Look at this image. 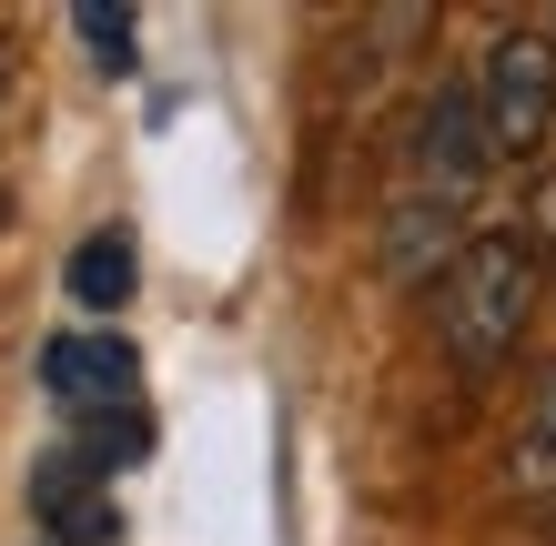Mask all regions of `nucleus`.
Returning a JSON list of instances; mask_svg holds the SVG:
<instances>
[{
    "label": "nucleus",
    "instance_id": "6",
    "mask_svg": "<svg viewBox=\"0 0 556 546\" xmlns=\"http://www.w3.org/2000/svg\"><path fill=\"white\" fill-rule=\"evenodd\" d=\"M132 283H142L132 233H81L72 264H61V294H72L81 314H122V304H132Z\"/></svg>",
    "mask_w": 556,
    "mask_h": 546
},
{
    "label": "nucleus",
    "instance_id": "4",
    "mask_svg": "<svg viewBox=\"0 0 556 546\" xmlns=\"http://www.w3.org/2000/svg\"><path fill=\"white\" fill-rule=\"evenodd\" d=\"M496 163V142H485V102L466 81H445V91H425V112H415V182L425 192H476V173Z\"/></svg>",
    "mask_w": 556,
    "mask_h": 546
},
{
    "label": "nucleus",
    "instance_id": "5",
    "mask_svg": "<svg viewBox=\"0 0 556 546\" xmlns=\"http://www.w3.org/2000/svg\"><path fill=\"white\" fill-rule=\"evenodd\" d=\"M30 517H41L61 546H112V536H122L112 475H91L72 445H61V456H41V475H30Z\"/></svg>",
    "mask_w": 556,
    "mask_h": 546
},
{
    "label": "nucleus",
    "instance_id": "12",
    "mask_svg": "<svg viewBox=\"0 0 556 546\" xmlns=\"http://www.w3.org/2000/svg\"><path fill=\"white\" fill-rule=\"evenodd\" d=\"M0 81H11V61H0Z\"/></svg>",
    "mask_w": 556,
    "mask_h": 546
},
{
    "label": "nucleus",
    "instance_id": "8",
    "mask_svg": "<svg viewBox=\"0 0 556 546\" xmlns=\"http://www.w3.org/2000/svg\"><path fill=\"white\" fill-rule=\"evenodd\" d=\"M72 456H81L91 475H122V466H142V456H152V415H142V405L72 415Z\"/></svg>",
    "mask_w": 556,
    "mask_h": 546
},
{
    "label": "nucleus",
    "instance_id": "7",
    "mask_svg": "<svg viewBox=\"0 0 556 546\" xmlns=\"http://www.w3.org/2000/svg\"><path fill=\"white\" fill-rule=\"evenodd\" d=\"M506 486L527 506H556V365L536 374L527 415H516V445H506Z\"/></svg>",
    "mask_w": 556,
    "mask_h": 546
},
{
    "label": "nucleus",
    "instance_id": "11",
    "mask_svg": "<svg viewBox=\"0 0 556 546\" xmlns=\"http://www.w3.org/2000/svg\"><path fill=\"white\" fill-rule=\"evenodd\" d=\"M0 223H11V192H0Z\"/></svg>",
    "mask_w": 556,
    "mask_h": 546
},
{
    "label": "nucleus",
    "instance_id": "1",
    "mask_svg": "<svg viewBox=\"0 0 556 546\" xmlns=\"http://www.w3.org/2000/svg\"><path fill=\"white\" fill-rule=\"evenodd\" d=\"M536 294H546V253L527 233H466L435 264V344L466 374H496L536 325Z\"/></svg>",
    "mask_w": 556,
    "mask_h": 546
},
{
    "label": "nucleus",
    "instance_id": "10",
    "mask_svg": "<svg viewBox=\"0 0 556 546\" xmlns=\"http://www.w3.org/2000/svg\"><path fill=\"white\" fill-rule=\"evenodd\" d=\"M536 253H556V182L536 192Z\"/></svg>",
    "mask_w": 556,
    "mask_h": 546
},
{
    "label": "nucleus",
    "instance_id": "2",
    "mask_svg": "<svg viewBox=\"0 0 556 546\" xmlns=\"http://www.w3.org/2000/svg\"><path fill=\"white\" fill-rule=\"evenodd\" d=\"M476 102H485V142L496 152H536L556 132V30H496Z\"/></svg>",
    "mask_w": 556,
    "mask_h": 546
},
{
    "label": "nucleus",
    "instance_id": "3",
    "mask_svg": "<svg viewBox=\"0 0 556 546\" xmlns=\"http://www.w3.org/2000/svg\"><path fill=\"white\" fill-rule=\"evenodd\" d=\"M41 395L61 415H112V405H142V355L122 334H51L41 344Z\"/></svg>",
    "mask_w": 556,
    "mask_h": 546
},
{
    "label": "nucleus",
    "instance_id": "9",
    "mask_svg": "<svg viewBox=\"0 0 556 546\" xmlns=\"http://www.w3.org/2000/svg\"><path fill=\"white\" fill-rule=\"evenodd\" d=\"M72 30L91 41V61H102V72H132V11H112V0H81Z\"/></svg>",
    "mask_w": 556,
    "mask_h": 546
}]
</instances>
